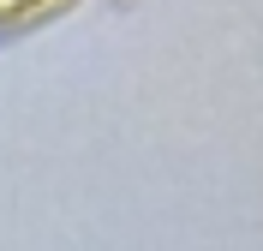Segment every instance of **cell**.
<instances>
[{"mask_svg": "<svg viewBox=\"0 0 263 251\" xmlns=\"http://www.w3.org/2000/svg\"><path fill=\"white\" fill-rule=\"evenodd\" d=\"M78 0H0V42H18V36L42 30L54 18H66Z\"/></svg>", "mask_w": 263, "mask_h": 251, "instance_id": "6da1fadb", "label": "cell"}]
</instances>
